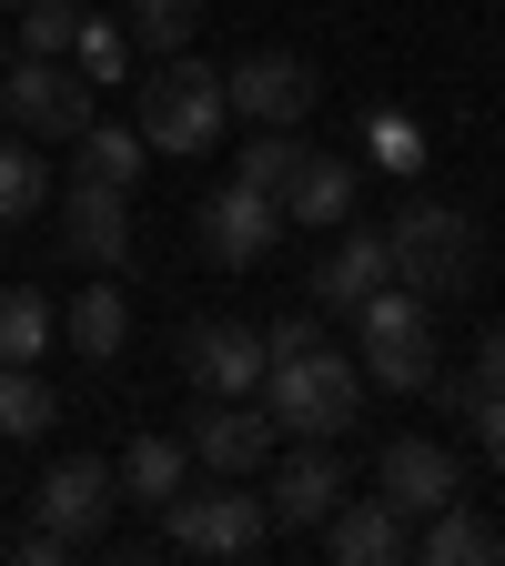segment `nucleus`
<instances>
[{"instance_id": "f257e3e1", "label": "nucleus", "mask_w": 505, "mask_h": 566, "mask_svg": "<svg viewBox=\"0 0 505 566\" xmlns=\"http://www.w3.org/2000/svg\"><path fill=\"white\" fill-rule=\"evenodd\" d=\"M253 405L273 415V436H344L354 415H365V365L334 344H294V354H273Z\"/></svg>"}, {"instance_id": "f03ea898", "label": "nucleus", "mask_w": 505, "mask_h": 566, "mask_svg": "<svg viewBox=\"0 0 505 566\" xmlns=\"http://www.w3.org/2000/svg\"><path fill=\"white\" fill-rule=\"evenodd\" d=\"M385 253H394V283L424 294V304L475 294V273H485V233L465 223L455 202H435V192H414L394 223H385Z\"/></svg>"}, {"instance_id": "7ed1b4c3", "label": "nucleus", "mask_w": 505, "mask_h": 566, "mask_svg": "<svg viewBox=\"0 0 505 566\" xmlns=\"http://www.w3.org/2000/svg\"><path fill=\"white\" fill-rule=\"evenodd\" d=\"M223 71L192 61V51H162L152 71H141V153H172V163H202L212 142H223Z\"/></svg>"}, {"instance_id": "20e7f679", "label": "nucleus", "mask_w": 505, "mask_h": 566, "mask_svg": "<svg viewBox=\"0 0 505 566\" xmlns=\"http://www.w3.org/2000/svg\"><path fill=\"white\" fill-rule=\"evenodd\" d=\"M354 334H365V385H385V395H424L435 385V304L424 294H404V283H375L365 304H354Z\"/></svg>"}, {"instance_id": "39448f33", "label": "nucleus", "mask_w": 505, "mask_h": 566, "mask_svg": "<svg viewBox=\"0 0 505 566\" xmlns=\"http://www.w3.org/2000/svg\"><path fill=\"white\" fill-rule=\"evenodd\" d=\"M273 536V516H263V495H243V475H182V495L162 506V546L172 556H253Z\"/></svg>"}, {"instance_id": "423d86ee", "label": "nucleus", "mask_w": 505, "mask_h": 566, "mask_svg": "<svg viewBox=\"0 0 505 566\" xmlns=\"http://www.w3.org/2000/svg\"><path fill=\"white\" fill-rule=\"evenodd\" d=\"M92 112H102V92L71 61H31V51L0 61V122H11L21 142H71Z\"/></svg>"}, {"instance_id": "0eeeda50", "label": "nucleus", "mask_w": 505, "mask_h": 566, "mask_svg": "<svg viewBox=\"0 0 505 566\" xmlns=\"http://www.w3.org/2000/svg\"><path fill=\"white\" fill-rule=\"evenodd\" d=\"M112 506H122V485H112V465H102V455H61V465L31 485V526H41V536H61L71 556L102 546Z\"/></svg>"}, {"instance_id": "6e6552de", "label": "nucleus", "mask_w": 505, "mask_h": 566, "mask_svg": "<svg viewBox=\"0 0 505 566\" xmlns=\"http://www.w3.org/2000/svg\"><path fill=\"white\" fill-rule=\"evenodd\" d=\"M334 506H344V455H334V436H304L294 455L263 465V516H273V536H314Z\"/></svg>"}, {"instance_id": "1a4fd4ad", "label": "nucleus", "mask_w": 505, "mask_h": 566, "mask_svg": "<svg viewBox=\"0 0 505 566\" xmlns=\"http://www.w3.org/2000/svg\"><path fill=\"white\" fill-rule=\"evenodd\" d=\"M182 455L202 475H263L273 465V415L253 395H202L192 424H182Z\"/></svg>"}, {"instance_id": "9d476101", "label": "nucleus", "mask_w": 505, "mask_h": 566, "mask_svg": "<svg viewBox=\"0 0 505 566\" xmlns=\"http://www.w3.org/2000/svg\"><path fill=\"white\" fill-rule=\"evenodd\" d=\"M223 102L253 132H304V112H314V61L304 51H243L223 71Z\"/></svg>"}, {"instance_id": "9b49d317", "label": "nucleus", "mask_w": 505, "mask_h": 566, "mask_svg": "<svg viewBox=\"0 0 505 566\" xmlns=\"http://www.w3.org/2000/svg\"><path fill=\"white\" fill-rule=\"evenodd\" d=\"M283 202L273 192H253V182H223L202 202V243H212V263H233V273H253V263H273L283 253Z\"/></svg>"}, {"instance_id": "f8f14e48", "label": "nucleus", "mask_w": 505, "mask_h": 566, "mask_svg": "<svg viewBox=\"0 0 505 566\" xmlns=\"http://www.w3.org/2000/svg\"><path fill=\"white\" fill-rule=\"evenodd\" d=\"M375 495L394 516H435V506H455L465 495V465H455V446H435V436H394L385 455H375Z\"/></svg>"}, {"instance_id": "ddd939ff", "label": "nucleus", "mask_w": 505, "mask_h": 566, "mask_svg": "<svg viewBox=\"0 0 505 566\" xmlns=\"http://www.w3.org/2000/svg\"><path fill=\"white\" fill-rule=\"evenodd\" d=\"M61 253L92 263V273H112L131 253V192H112V182H61Z\"/></svg>"}, {"instance_id": "4468645a", "label": "nucleus", "mask_w": 505, "mask_h": 566, "mask_svg": "<svg viewBox=\"0 0 505 566\" xmlns=\"http://www.w3.org/2000/svg\"><path fill=\"white\" fill-rule=\"evenodd\" d=\"M192 395H253L263 385V324H182Z\"/></svg>"}, {"instance_id": "2eb2a0df", "label": "nucleus", "mask_w": 505, "mask_h": 566, "mask_svg": "<svg viewBox=\"0 0 505 566\" xmlns=\"http://www.w3.org/2000/svg\"><path fill=\"white\" fill-rule=\"evenodd\" d=\"M354 202H365V163H344V153H304L294 182H283V223L334 233V223H354Z\"/></svg>"}, {"instance_id": "dca6fc26", "label": "nucleus", "mask_w": 505, "mask_h": 566, "mask_svg": "<svg viewBox=\"0 0 505 566\" xmlns=\"http://www.w3.org/2000/svg\"><path fill=\"white\" fill-rule=\"evenodd\" d=\"M324 546H334V566H394V556H414V516H394L385 495H344L324 516Z\"/></svg>"}, {"instance_id": "f3484780", "label": "nucleus", "mask_w": 505, "mask_h": 566, "mask_svg": "<svg viewBox=\"0 0 505 566\" xmlns=\"http://www.w3.org/2000/svg\"><path fill=\"white\" fill-rule=\"evenodd\" d=\"M375 283H394L385 233H354V223H334V253L314 263V304H324V314H354V304L375 294Z\"/></svg>"}, {"instance_id": "a211bd4d", "label": "nucleus", "mask_w": 505, "mask_h": 566, "mask_svg": "<svg viewBox=\"0 0 505 566\" xmlns=\"http://www.w3.org/2000/svg\"><path fill=\"white\" fill-rule=\"evenodd\" d=\"M182 475H192L182 436H131V446L112 455V485H122V506H141V516H162L172 495H182Z\"/></svg>"}, {"instance_id": "6ab92c4d", "label": "nucleus", "mask_w": 505, "mask_h": 566, "mask_svg": "<svg viewBox=\"0 0 505 566\" xmlns=\"http://www.w3.org/2000/svg\"><path fill=\"white\" fill-rule=\"evenodd\" d=\"M61 344L82 354V365H112V354L131 344V304H122V283H92V294H71V314H61Z\"/></svg>"}, {"instance_id": "aec40b11", "label": "nucleus", "mask_w": 505, "mask_h": 566, "mask_svg": "<svg viewBox=\"0 0 505 566\" xmlns=\"http://www.w3.org/2000/svg\"><path fill=\"white\" fill-rule=\"evenodd\" d=\"M414 556H435V566H495V556H505V526H485L465 495H455V506H435V516H424Z\"/></svg>"}, {"instance_id": "412c9836", "label": "nucleus", "mask_w": 505, "mask_h": 566, "mask_svg": "<svg viewBox=\"0 0 505 566\" xmlns=\"http://www.w3.org/2000/svg\"><path fill=\"white\" fill-rule=\"evenodd\" d=\"M71 172H82V182H112V192H131V182H141V132L92 112L82 132H71Z\"/></svg>"}, {"instance_id": "4be33fe9", "label": "nucleus", "mask_w": 505, "mask_h": 566, "mask_svg": "<svg viewBox=\"0 0 505 566\" xmlns=\"http://www.w3.org/2000/svg\"><path fill=\"white\" fill-rule=\"evenodd\" d=\"M51 334H61V314L41 283H0V365H41Z\"/></svg>"}, {"instance_id": "5701e85b", "label": "nucleus", "mask_w": 505, "mask_h": 566, "mask_svg": "<svg viewBox=\"0 0 505 566\" xmlns=\"http://www.w3.org/2000/svg\"><path fill=\"white\" fill-rule=\"evenodd\" d=\"M122 31H131V51H141V61L192 51V31H202V0H122Z\"/></svg>"}, {"instance_id": "b1692460", "label": "nucleus", "mask_w": 505, "mask_h": 566, "mask_svg": "<svg viewBox=\"0 0 505 566\" xmlns=\"http://www.w3.org/2000/svg\"><path fill=\"white\" fill-rule=\"evenodd\" d=\"M71 71H82L92 92H122L131 82V31L102 21V11H82V31H71Z\"/></svg>"}, {"instance_id": "393cba45", "label": "nucleus", "mask_w": 505, "mask_h": 566, "mask_svg": "<svg viewBox=\"0 0 505 566\" xmlns=\"http://www.w3.org/2000/svg\"><path fill=\"white\" fill-rule=\"evenodd\" d=\"M31 212H51V163L41 142H0V223H31Z\"/></svg>"}, {"instance_id": "a878e982", "label": "nucleus", "mask_w": 505, "mask_h": 566, "mask_svg": "<svg viewBox=\"0 0 505 566\" xmlns=\"http://www.w3.org/2000/svg\"><path fill=\"white\" fill-rule=\"evenodd\" d=\"M424 395H445V415H465L475 395H505V324H485V334H475L465 375H445V365H435V385H424Z\"/></svg>"}, {"instance_id": "bb28decb", "label": "nucleus", "mask_w": 505, "mask_h": 566, "mask_svg": "<svg viewBox=\"0 0 505 566\" xmlns=\"http://www.w3.org/2000/svg\"><path fill=\"white\" fill-rule=\"evenodd\" d=\"M51 385H41V365H0V436L11 446H31V436H51Z\"/></svg>"}, {"instance_id": "cd10ccee", "label": "nucleus", "mask_w": 505, "mask_h": 566, "mask_svg": "<svg viewBox=\"0 0 505 566\" xmlns=\"http://www.w3.org/2000/svg\"><path fill=\"white\" fill-rule=\"evenodd\" d=\"M71 31H82V0H21L11 51H31V61H71Z\"/></svg>"}, {"instance_id": "c85d7f7f", "label": "nucleus", "mask_w": 505, "mask_h": 566, "mask_svg": "<svg viewBox=\"0 0 505 566\" xmlns=\"http://www.w3.org/2000/svg\"><path fill=\"white\" fill-rule=\"evenodd\" d=\"M294 163H304V142H294V132H253V142H243V163H233V182H253V192H273V202H283Z\"/></svg>"}, {"instance_id": "c756f323", "label": "nucleus", "mask_w": 505, "mask_h": 566, "mask_svg": "<svg viewBox=\"0 0 505 566\" xmlns=\"http://www.w3.org/2000/svg\"><path fill=\"white\" fill-rule=\"evenodd\" d=\"M365 153H375L385 172H424V132H414L404 112H375V122H365Z\"/></svg>"}, {"instance_id": "7c9ffc66", "label": "nucleus", "mask_w": 505, "mask_h": 566, "mask_svg": "<svg viewBox=\"0 0 505 566\" xmlns=\"http://www.w3.org/2000/svg\"><path fill=\"white\" fill-rule=\"evenodd\" d=\"M465 436H475V455L505 475V395H475V405H465Z\"/></svg>"}, {"instance_id": "2f4dec72", "label": "nucleus", "mask_w": 505, "mask_h": 566, "mask_svg": "<svg viewBox=\"0 0 505 566\" xmlns=\"http://www.w3.org/2000/svg\"><path fill=\"white\" fill-rule=\"evenodd\" d=\"M0 61H11V31H0Z\"/></svg>"}, {"instance_id": "473e14b6", "label": "nucleus", "mask_w": 505, "mask_h": 566, "mask_svg": "<svg viewBox=\"0 0 505 566\" xmlns=\"http://www.w3.org/2000/svg\"><path fill=\"white\" fill-rule=\"evenodd\" d=\"M0 11H21V0H0Z\"/></svg>"}]
</instances>
